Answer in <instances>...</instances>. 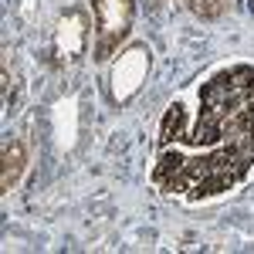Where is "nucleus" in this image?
I'll return each mask as SVG.
<instances>
[{
    "label": "nucleus",
    "mask_w": 254,
    "mask_h": 254,
    "mask_svg": "<svg viewBox=\"0 0 254 254\" xmlns=\"http://www.w3.org/2000/svg\"><path fill=\"white\" fill-rule=\"evenodd\" d=\"M254 173V64L231 61L170 98L153 146V187L203 203Z\"/></svg>",
    "instance_id": "nucleus-1"
},
{
    "label": "nucleus",
    "mask_w": 254,
    "mask_h": 254,
    "mask_svg": "<svg viewBox=\"0 0 254 254\" xmlns=\"http://www.w3.org/2000/svg\"><path fill=\"white\" fill-rule=\"evenodd\" d=\"M88 27H92V20H88L85 3H71L61 10L58 24L51 31V44H48V61L55 71H68L81 61L88 48Z\"/></svg>",
    "instance_id": "nucleus-4"
},
{
    "label": "nucleus",
    "mask_w": 254,
    "mask_h": 254,
    "mask_svg": "<svg viewBox=\"0 0 254 254\" xmlns=\"http://www.w3.org/2000/svg\"><path fill=\"white\" fill-rule=\"evenodd\" d=\"M95 17V41H92V61L105 64L126 48L136 24V0H88Z\"/></svg>",
    "instance_id": "nucleus-2"
},
{
    "label": "nucleus",
    "mask_w": 254,
    "mask_h": 254,
    "mask_svg": "<svg viewBox=\"0 0 254 254\" xmlns=\"http://www.w3.org/2000/svg\"><path fill=\"white\" fill-rule=\"evenodd\" d=\"M24 170H27V146L17 136H10L3 142V153H0V190L10 193L20 183Z\"/></svg>",
    "instance_id": "nucleus-5"
},
{
    "label": "nucleus",
    "mask_w": 254,
    "mask_h": 254,
    "mask_svg": "<svg viewBox=\"0 0 254 254\" xmlns=\"http://www.w3.org/2000/svg\"><path fill=\"white\" fill-rule=\"evenodd\" d=\"M149 71H153V48L146 41H129L109 68V102L116 109H126L142 92Z\"/></svg>",
    "instance_id": "nucleus-3"
},
{
    "label": "nucleus",
    "mask_w": 254,
    "mask_h": 254,
    "mask_svg": "<svg viewBox=\"0 0 254 254\" xmlns=\"http://www.w3.org/2000/svg\"><path fill=\"white\" fill-rule=\"evenodd\" d=\"M183 7L203 24H214L231 10V0H183Z\"/></svg>",
    "instance_id": "nucleus-6"
}]
</instances>
